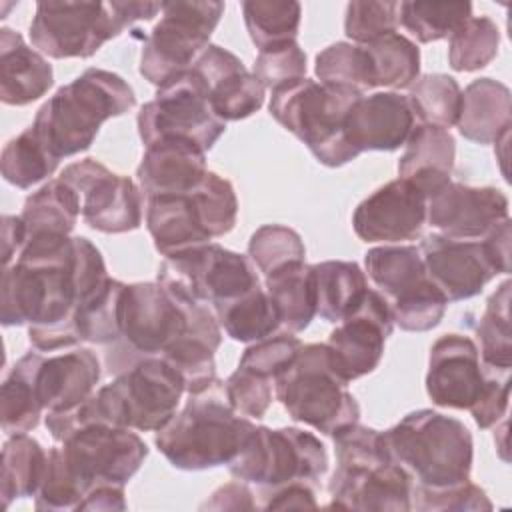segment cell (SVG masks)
Listing matches in <instances>:
<instances>
[{
  "mask_svg": "<svg viewBox=\"0 0 512 512\" xmlns=\"http://www.w3.org/2000/svg\"><path fill=\"white\" fill-rule=\"evenodd\" d=\"M100 250L84 236L36 234L24 242L0 284L4 326L28 324L34 350L56 352L80 344L76 310L108 280Z\"/></svg>",
  "mask_w": 512,
  "mask_h": 512,
  "instance_id": "obj_1",
  "label": "cell"
},
{
  "mask_svg": "<svg viewBox=\"0 0 512 512\" xmlns=\"http://www.w3.org/2000/svg\"><path fill=\"white\" fill-rule=\"evenodd\" d=\"M184 392L182 376L162 356H148L118 372L82 404L46 414L44 424L56 442L88 424L158 432L174 418Z\"/></svg>",
  "mask_w": 512,
  "mask_h": 512,
  "instance_id": "obj_2",
  "label": "cell"
},
{
  "mask_svg": "<svg viewBox=\"0 0 512 512\" xmlns=\"http://www.w3.org/2000/svg\"><path fill=\"white\" fill-rule=\"evenodd\" d=\"M136 106L132 86L118 74L88 68L70 84L60 86L36 112L30 124L38 140L56 158L88 150L100 126Z\"/></svg>",
  "mask_w": 512,
  "mask_h": 512,
  "instance_id": "obj_3",
  "label": "cell"
},
{
  "mask_svg": "<svg viewBox=\"0 0 512 512\" xmlns=\"http://www.w3.org/2000/svg\"><path fill=\"white\" fill-rule=\"evenodd\" d=\"M250 418L234 412L218 378L156 432L158 452L178 470H208L230 464L254 432Z\"/></svg>",
  "mask_w": 512,
  "mask_h": 512,
  "instance_id": "obj_4",
  "label": "cell"
},
{
  "mask_svg": "<svg viewBox=\"0 0 512 512\" xmlns=\"http://www.w3.org/2000/svg\"><path fill=\"white\" fill-rule=\"evenodd\" d=\"M390 458L424 488H446L470 478L472 434L458 418L422 408L382 432Z\"/></svg>",
  "mask_w": 512,
  "mask_h": 512,
  "instance_id": "obj_5",
  "label": "cell"
},
{
  "mask_svg": "<svg viewBox=\"0 0 512 512\" xmlns=\"http://www.w3.org/2000/svg\"><path fill=\"white\" fill-rule=\"evenodd\" d=\"M362 92L322 84L306 76L284 82L270 90V116L308 146L312 156L338 168L358 158L356 150L344 138V118Z\"/></svg>",
  "mask_w": 512,
  "mask_h": 512,
  "instance_id": "obj_6",
  "label": "cell"
},
{
  "mask_svg": "<svg viewBox=\"0 0 512 512\" xmlns=\"http://www.w3.org/2000/svg\"><path fill=\"white\" fill-rule=\"evenodd\" d=\"M160 10L162 2H38L30 42L56 60L90 58L124 28Z\"/></svg>",
  "mask_w": 512,
  "mask_h": 512,
  "instance_id": "obj_7",
  "label": "cell"
},
{
  "mask_svg": "<svg viewBox=\"0 0 512 512\" xmlns=\"http://www.w3.org/2000/svg\"><path fill=\"white\" fill-rule=\"evenodd\" d=\"M236 216L238 198L232 184L210 170L188 192L146 198V228L164 258L228 234Z\"/></svg>",
  "mask_w": 512,
  "mask_h": 512,
  "instance_id": "obj_8",
  "label": "cell"
},
{
  "mask_svg": "<svg viewBox=\"0 0 512 512\" xmlns=\"http://www.w3.org/2000/svg\"><path fill=\"white\" fill-rule=\"evenodd\" d=\"M206 304L174 294L160 282L126 284L120 302V338L106 352L110 372L148 356H162L184 336Z\"/></svg>",
  "mask_w": 512,
  "mask_h": 512,
  "instance_id": "obj_9",
  "label": "cell"
},
{
  "mask_svg": "<svg viewBox=\"0 0 512 512\" xmlns=\"http://www.w3.org/2000/svg\"><path fill=\"white\" fill-rule=\"evenodd\" d=\"M274 390L292 420L328 436L360 418V406L336 372L326 344H302L274 378Z\"/></svg>",
  "mask_w": 512,
  "mask_h": 512,
  "instance_id": "obj_10",
  "label": "cell"
},
{
  "mask_svg": "<svg viewBox=\"0 0 512 512\" xmlns=\"http://www.w3.org/2000/svg\"><path fill=\"white\" fill-rule=\"evenodd\" d=\"M368 278L384 296L392 322L406 332H426L440 324L448 300L426 276L420 248L384 244L364 254Z\"/></svg>",
  "mask_w": 512,
  "mask_h": 512,
  "instance_id": "obj_11",
  "label": "cell"
},
{
  "mask_svg": "<svg viewBox=\"0 0 512 512\" xmlns=\"http://www.w3.org/2000/svg\"><path fill=\"white\" fill-rule=\"evenodd\" d=\"M228 470L236 480L260 490L290 482L314 486L328 470V452L314 434L300 428L256 426Z\"/></svg>",
  "mask_w": 512,
  "mask_h": 512,
  "instance_id": "obj_12",
  "label": "cell"
},
{
  "mask_svg": "<svg viewBox=\"0 0 512 512\" xmlns=\"http://www.w3.org/2000/svg\"><path fill=\"white\" fill-rule=\"evenodd\" d=\"M222 14L224 2L216 0L162 2L160 20L150 30L140 52L138 70L144 80L158 88L188 70L208 48Z\"/></svg>",
  "mask_w": 512,
  "mask_h": 512,
  "instance_id": "obj_13",
  "label": "cell"
},
{
  "mask_svg": "<svg viewBox=\"0 0 512 512\" xmlns=\"http://www.w3.org/2000/svg\"><path fill=\"white\" fill-rule=\"evenodd\" d=\"M136 124L144 148L162 138H182L210 150L226 130L210 106L208 86L192 68L158 86L156 98L140 108Z\"/></svg>",
  "mask_w": 512,
  "mask_h": 512,
  "instance_id": "obj_14",
  "label": "cell"
},
{
  "mask_svg": "<svg viewBox=\"0 0 512 512\" xmlns=\"http://www.w3.org/2000/svg\"><path fill=\"white\" fill-rule=\"evenodd\" d=\"M156 282L212 310L260 286L252 260L216 242L164 258Z\"/></svg>",
  "mask_w": 512,
  "mask_h": 512,
  "instance_id": "obj_15",
  "label": "cell"
},
{
  "mask_svg": "<svg viewBox=\"0 0 512 512\" xmlns=\"http://www.w3.org/2000/svg\"><path fill=\"white\" fill-rule=\"evenodd\" d=\"M60 444L66 464L86 486V494L100 484L126 486L148 456L146 442L132 428L110 424L76 428Z\"/></svg>",
  "mask_w": 512,
  "mask_h": 512,
  "instance_id": "obj_16",
  "label": "cell"
},
{
  "mask_svg": "<svg viewBox=\"0 0 512 512\" xmlns=\"http://www.w3.org/2000/svg\"><path fill=\"white\" fill-rule=\"evenodd\" d=\"M58 178L76 192L80 214L92 230L124 234L140 228L144 194L128 176L84 158L68 164Z\"/></svg>",
  "mask_w": 512,
  "mask_h": 512,
  "instance_id": "obj_17",
  "label": "cell"
},
{
  "mask_svg": "<svg viewBox=\"0 0 512 512\" xmlns=\"http://www.w3.org/2000/svg\"><path fill=\"white\" fill-rule=\"evenodd\" d=\"M414 480L392 458L336 462L328 482L332 502L328 508L408 512L412 510Z\"/></svg>",
  "mask_w": 512,
  "mask_h": 512,
  "instance_id": "obj_18",
  "label": "cell"
},
{
  "mask_svg": "<svg viewBox=\"0 0 512 512\" xmlns=\"http://www.w3.org/2000/svg\"><path fill=\"white\" fill-rule=\"evenodd\" d=\"M394 322L384 296L368 288L360 304L338 322L328 336V352L336 372L350 384L376 370Z\"/></svg>",
  "mask_w": 512,
  "mask_h": 512,
  "instance_id": "obj_19",
  "label": "cell"
},
{
  "mask_svg": "<svg viewBox=\"0 0 512 512\" xmlns=\"http://www.w3.org/2000/svg\"><path fill=\"white\" fill-rule=\"evenodd\" d=\"M30 378L44 412L70 410L94 394L100 380V360L88 348H68L54 354L26 352L16 362Z\"/></svg>",
  "mask_w": 512,
  "mask_h": 512,
  "instance_id": "obj_20",
  "label": "cell"
},
{
  "mask_svg": "<svg viewBox=\"0 0 512 512\" xmlns=\"http://www.w3.org/2000/svg\"><path fill=\"white\" fill-rule=\"evenodd\" d=\"M508 218V198L494 186L450 180L426 200V222L456 240H482Z\"/></svg>",
  "mask_w": 512,
  "mask_h": 512,
  "instance_id": "obj_21",
  "label": "cell"
},
{
  "mask_svg": "<svg viewBox=\"0 0 512 512\" xmlns=\"http://www.w3.org/2000/svg\"><path fill=\"white\" fill-rule=\"evenodd\" d=\"M426 276L448 302L474 298L498 276V268L484 240H456L430 234L420 244Z\"/></svg>",
  "mask_w": 512,
  "mask_h": 512,
  "instance_id": "obj_22",
  "label": "cell"
},
{
  "mask_svg": "<svg viewBox=\"0 0 512 512\" xmlns=\"http://www.w3.org/2000/svg\"><path fill=\"white\" fill-rule=\"evenodd\" d=\"M426 224V196L408 178H396L368 198L354 214L352 228L362 242L400 244L416 240Z\"/></svg>",
  "mask_w": 512,
  "mask_h": 512,
  "instance_id": "obj_23",
  "label": "cell"
},
{
  "mask_svg": "<svg viewBox=\"0 0 512 512\" xmlns=\"http://www.w3.org/2000/svg\"><path fill=\"white\" fill-rule=\"evenodd\" d=\"M486 382L476 342L464 334L440 336L428 356L426 392L440 408L470 410Z\"/></svg>",
  "mask_w": 512,
  "mask_h": 512,
  "instance_id": "obj_24",
  "label": "cell"
},
{
  "mask_svg": "<svg viewBox=\"0 0 512 512\" xmlns=\"http://www.w3.org/2000/svg\"><path fill=\"white\" fill-rule=\"evenodd\" d=\"M418 118L400 92H374L360 96L344 118V138L360 156L368 150L392 152L404 146Z\"/></svg>",
  "mask_w": 512,
  "mask_h": 512,
  "instance_id": "obj_25",
  "label": "cell"
},
{
  "mask_svg": "<svg viewBox=\"0 0 512 512\" xmlns=\"http://www.w3.org/2000/svg\"><path fill=\"white\" fill-rule=\"evenodd\" d=\"M190 68L208 86L210 106L220 120H244L262 108L266 88L230 50L208 44Z\"/></svg>",
  "mask_w": 512,
  "mask_h": 512,
  "instance_id": "obj_26",
  "label": "cell"
},
{
  "mask_svg": "<svg viewBox=\"0 0 512 512\" xmlns=\"http://www.w3.org/2000/svg\"><path fill=\"white\" fill-rule=\"evenodd\" d=\"M206 150L182 138H162L146 146L136 168L144 198L182 194L206 176Z\"/></svg>",
  "mask_w": 512,
  "mask_h": 512,
  "instance_id": "obj_27",
  "label": "cell"
},
{
  "mask_svg": "<svg viewBox=\"0 0 512 512\" xmlns=\"http://www.w3.org/2000/svg\"><path fill=\"white\" fill-rule=\"evenodd\" d=\"M54 84L48 60L28 46L20 32L0 28V98L8 106H26Z\"/></svg>",
  "mask_w": 512,
  "mask_h": 512,
  "instance_id": "obj_28",
  "label": "cell"
},
{
  "mask_svg": "<svg viewBox=\"0 0 512 512\" xmlns=\"http://www.w3.org/2000/svg\"><path fill=\"white\" fill-rule=\"evenodd\" d=\"M458 132L476 144H494L512 128V96L506 84L494 78H478L462 92Z\"/></svg>",
  "mask_w": 512,
  "mask_h": 512,
  "instance_id": "obj_29",
  "label": "cell"
},
{
  "mask_svg": "<svg viewBox=\"0 0 512 512\" xmlns=\"http://www.w3.org/2000/svg\"><path fill=\"white\" fill-rule=\"evenodd\" d=\"M266 292L276 308L280 330L298 334L316 316V290L312 264L290 262L266 276Z\"/></svg>",
  "mask_w": 512,
  "mask_h": 512,
  "instance_id": "obj_30",
  "label": "cell"
},
{
  "mask_svg": "<svg viewBox=\"0 0 512 512\" xmlns=\"http://www.w3.org/2000/svg\"><path fill=\"white\" fill-rule=\"evenodd\" d=\"M316 290V316L326 322H340L364 298L366 274L356 262L326 260L312 264Z\"/></svg>",
  "mask_w": 512,
  "mask_h": 512,
  "instance_id": "obj_31",
  "label": "cell"
},
{
  "mask_svg": "<svg viewBox=\"0 0 512 512\" xmlns=\"http://www.w3.org/2000/svg\"><path fill=\"white\" fill-rule=\"evenodd\" d=\"M48 454L28 434H12L2 446L0 496L2 506L8 508L14 500L36 496L44 478Z\"/></svg>",
  "mask_w": 512,
  "mask_h": 512,
  "instance_id": "obj_32",
  "label": "cell"
},
{
  "mask_svg": "<svg viewBox=\"0 0 512 512\" xmlns=\"http://www.w3.org/2000/svg\"><path fill=\"white\" fill-rule=\"evenodd\" d=\"M80 216V200L76 192L60 178L46 182L30 194L22 208L26 240L36 234H68Z\"/></svg>",
  "mask_w": 512,
  "mask_h": 512,
  "instance_id": "obj_33",
  "label": "cell"
},
{
  "mask_svg": "<svg viewBox=\"0 0 512 512\" xmlns=\"http://www.w3.org/2000/svg\"><path fill=\"white\" fill-rule=\"evenodd\" d=\"M214 314L224 332L236 342L252 344L280 332L276 308L262 286L216 306Z\"/></svg>",
  "mask_w": 512,
  "mask_h": 512,
  "instance_id": "obj_34",
  "label": "cell"
},
{
  "mask_svg": "<svg viewBox=\"0 0 512 512\" xmlns=\"http://www.w3.org/2000/svg\"><path fill=\"white\" fill-rule=\"evenodd\" d=\"M362 46L372 62L374 88H410L420 76V50L404 34L390 32Z\"/></svg>",
  "mask_w": 512,
  "mask_h": 512,
  "instance_id": "obj_35",
  "label": "cell"
},
{
  "mask_svg": "<svg viewBox=\"0 0 512 512\" xmlns=\"http://www.w3.org/2000/svg\"><path fill=\"white\" fill-rule=\"evenodd\" d=\"M510 288L504 280L488 298L486 308L476 326L480 342V360L488 368L512 370V328H510Z\"/></svg>",
  "mask_w": 512,
  "mask_h": 512,
  "instance_id": "obj_36",
  "label": "cell"
},
{
  "mask_svg": "<svg viewBox=\"0 0 512 512\" xmlns=\"http://www.w3.org/2000/svg\"><path fill=\"white\" fill-rule=\"evenodd\" d=\"M244 24L258 50L296 40L302 6L294 0H246L242 2Z\"/></svg>",
  "mask_w": 512,
  "mask_h": 512,
  "instance_id": "obj_37",
  "label": "cell"
},
{
  "mask_svg": "<svg viewBox=\"0 0 512 512\" xmlns=\"http://www.w3.org/2000/svg\"><path fill=\"white\" fill-rule=\"evenodd\" d=\"M468 18L470 2H398V24L422 44L450 38Z\"/></svg>",
  "mask_w": 512,
  "mask_h": 512,
  "instance_id": "obj_38",
  "label": "cell"
},
{
  "mask_svg": "<svg viewBox=\"0 0 512 512\" xmlns=\"http://www.w3.org/2000/svg\"><path fill=\"white\" fill-rule=\"evenodd\" d=\"M406 96L418 122L444 130L456 126L462 108V90L452 76L440 72L418 76Z\"/></svg>",
  "mask_w": 512,
  "mask_h": 512,
  "instance_id": "obj_39",
  "label": "cell"
},
{
  "mask_svg": "<svg viewBox=\"0 0 512 512\" xmlns=\"http://www.w3.org/2000/svg\"><path fill=\"white\" fill-rule=\"evenodd\" d=\"M454 158V136L444 128L418 122L406 142L404 154L398 160V176L408 178L418 172L452 174Z\"/></svg>",
  "mask_w": 512,
  "mask_h": 512,
  "instance_id": "obj_40",
  "label": "cell"
},
{
  "mask_svg": "<svg viewBox=\"0 0 512 512\" xmlns=\"http://www.w3.org/2000/svg\"><path fill=\"white\" fill-rule=\"evenodd\" d=\"M126 284L108 278L76 310V330L80 342L114 344L120 338V302Z\"/></svg>",
  "mask_w": 512,
  "mask_h": 512,
  "instance_id": "obj_41",
  "label": "cell"
},
{
  "mask_svg": "<svg viewBox=\"0 0 512 512\" xmlns=\"http://www.w3.org/2000/svg\"><path fill=\"white\" fill-rule=\"evenodd\" d=\"M58 162L46 146L38 140L32 126L12 138L0 156L2 178L16 188H30L44 178L52 176L58 168Z\"/></svg>",
  "mask_w": 512,
  "mask_h": 512,
  "instance_id": "obj_42",
  "label": "cell"
},
{
  "mask_svg": "<svg viewBox=\"0 0 512 512\" xmlns=\"http://www.w3.org/2000/svg\"><path fill=\"white\" fill-rule=\"evenodd\" d=\"M500 46V30L488 16L468 18L448 44V62L456 72H474L488 66Z\"/></svg>",
  "mask_w": 512,
  "mask_h": 512,
  "instance_id": "obj_43",
  "label": "cell"
},
{
  "mask_svg": "<svg viewBox=\"0 0 512 512\" xmlns=\"http://www.w3.org/2000/svg\"><path fill=\"white\" fill-rule=\"evenodd\" d=\"M316 76L322 84L348 86L364 94L374 88L368 50L354 42H334L316 54Z\"/></svg>",
  "mask_w": 512,
  "mask_h": 512,
  "instance_id": "obj_44",
  "label": "cell"
},
{
  "mask_svg": "<svg viewBox=\"0 0 512 512\" xmlns=\"http://www.w3.org/2000/svg\"><path fill=\"white\" fill-rule=\"evenodd\" d=\"M42 414H44V408L36 398V392L28 374L18 364H14L10 374L2 382V392H0L2 430L8 436L26 434L38 426Z\"/></svg>",
  "mask_w": 512,
  "mask_h": 512,
  "instance_id": "obj_45",
  "label": "cell"
},
{
  "mask_svg": "<svg viewBox=\"0 0 512 512\" xmlns=\"http://www.w3.org/2000/svg\"><path fill=\"white\" fill-rule=\"evenodd\" d=\"M304 256L306 248L300 234L282 224L260 226L248 242V258L264 276L290 262L304 260Z\"/></svg>",
  "mask_w": 512,
  "mask_h": 512,
  "instance_id": "obj_46",
  "label": "cell"
},
{
  "mask_svg": "<svg viewBox=\"0 0 512 512\" xmlns=\"http://www.w3.org/2000/svg\"><path fill=\"white\" fill-rule=\"evenodd\" d=\"M86 486L66 464L60 446L50 448L44 478L36 492V510H78Z\"/></svg>",
  "mask_w": 512,
  "mask_h": 512,
  "instance_id": "obj_47",
  "label": "cell"
},
{
  "mask_svg": "<svg viewBox=\"0 0 512 512\" xmlns=\"http://www.w3.org/2000/svg\"><path fill=\"white\" fill-rule=\"evenodd\" d=\"M398 26V2H378V0H354L346 6L344 34L354 44H368Z\"/></svg>",
  "mask_w": 512,
  "mask_h": 512,
  "instance_id": "obj_48",
  "label": "cell"
},
{
  "mask_svg": "<svg viewBox=\"0 0 512 512\" xmlns=\"http://www.w3.org/2000/svg\"><path fill=\"white\" fill-rule=\"evenodd\" d=\"M302 342L290 332H276L258 342H252L240 356L238 366L262 378L274 380L298 354Z\"/></svg>",
  "mask_w": 512,
  "mask_h": 512,
  "instance_id": "obj_49",
  "label": "cell"
},
{
  "mask_svg": "<svg viewBox=\"0 0 512 512\" xmlns=\"http://www.w3.org/2000/svg\"><path fill=\"white\" fill-rule=\"evenodd\" d=\"M412 508L422 512H476V510H492V502L486 492L472 484L470 480L446 486V488H424L414 484L412 488Z\"/></svg>",
  "mask_w": 512,
  "mask_h": 512,
  "instance_id": "obj_50",
  "label": "cell"
},
{
  "mask_svg": "<svg viewBox=\"0 0 512 512\" xmlns=\"http://www.w3.org/2000/svg\"><path fill=\"white\" fill-rule=\"evenodd\" d=\"M252 74L266 90H274L276 86L306 74V54L296 40L268 46L258 52Z\"/></svg>",
  "mask_w": 512,
  "mask_h": 512,
  "instance_id": "obj_51",
  "label": "cell"
},
{
  "mask_svg": "<svg viewBox=\"0 0 512 512\" xmlns=\"http://www.w3.org/2000/svg\"><path fill=\"white\" fill-rule=\"evenodd\" d=\"M270 382L272 380L238 366L224 382L226 398L234 412L246 418H262L272 402Z\"/></svg>",
  "mask_w": 512,
  "mask_h": 512,
  "instance_id": "obj_52",
  "label": "cell"
},
{
  "mask_svg": "<svg viewBox=\"0 0 512 512\" xmlns=\"http://www.w3.org/2000/svg\"><path fill=\"white\" fill-rule=\"evenodd\" d=\"M484 366V364H482ZM486 382L478 400L470 406V414L478 428H494L508 416L510 404V370H498L484 366Z\"/></svg>",
  "mask_w": 512,
  "mask_h": 512,
  "instance_id": "obj_53",
  "label": "cell"
},
{
  "mask_svg": "<svg viewBox=\"0 0 512 512\" xmlns=\"http://www.w3.org/2000/svg\"><path fill=\"white\" fill-rule=\"evenodd\" d=\"M262 510H302V508H316L318 502L314 498V490L306 482H290L272 490H260L258 494Z\"/></svg>",
  "mask_w": 512,
  "mask_h": 512,
  "instance_id": "obj_54",
  "label": "cell"
},
{
  "mask_svg": "<svg viewBox=\"0 0 512 512\" xmlns=\"http://www.w3.org/2000/svg\"><path fill=\"white\" fill-rule=\"evenodd\" d=\"M202 510H256L258 502L254 500L252 490L248 488L246 482L234 480L210 494V500H206Z\"/></svg>",
  "mask_w": 512,
  "mask_h": 512,
  "instance_id": "obj_55",
  "label": "cell"
},
{
  "mask_svg": "<svg viewBox=\"0 0 512 512\" xmlns=\"http://www.w3.org/2000/svg\"><path fill=\"white\" fill-rule=\"evenodd\" d=\"M82 510H94V512H110V510H126L124 500V486H112V484H100L88 490L84 500L80 502L76 512Z\"/></svg>",
  "mask_w": 512,
  "mask_h": 512,
  "instance_id": "obj_56",
  "label": "cell"
},
{
  "mask_svg": "<svg viewBox=\"0 0 512 512\" xmlns=\"http://www.w3.org/2000/svg\"><path fill=\"white\" fill-rule=\"evenodd\" d=\"M24 242H26V230H24L22 218L6 214L2 218V264H4V268L10 266L14 256L18 258L20 250L24 248Z\"/></svg>",
  "mask_w": 512,
  "mask_h": 512,
  "instance_id": "obj_57",
  "label": "cell"
},
{
  "mask_svg": "<svg viewBox=\"0 0 512 512\" xmlns=\"http://www.w3.org/2000/svg\"><path fill=\"white\" fill-rule=\"evenodd\" d=\"M508 142H510V130L502 132L498 138H496V156L500 160V168H502V174H504V180H510L508 178Z\"/></svg>",
  "mask_w": 512,
  "mask_h": 512,
  "instance_id": "obj_58",
  "label": "cell"
}]
</instances>
